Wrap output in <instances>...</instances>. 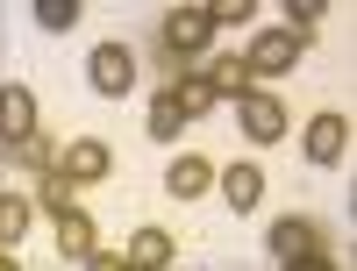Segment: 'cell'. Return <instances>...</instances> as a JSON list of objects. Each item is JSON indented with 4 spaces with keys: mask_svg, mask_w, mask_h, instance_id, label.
I'll use <instances>...</instances> for the list:
<instances>
[{
    "mask_svg": "<svg viewBox=\"0 0 357 271\" xmlns=\"http://www.w3.org/2000/svg\"><path fill=\"white\" fill-rule=\"evenodd\" d=\"M36 22L57 36V29H72V22H79V0H36Z\"/></svg>",
    "mask_w": 357,
    "mask_h": 271,
    "instance_id": "e0dca14e",
    "label": "cell"
},
{
    "mask_svg": "<svg viewBox=\"0 0 357 271\" xmlns=\"http://www.w3.org/2000/svg\"><path fill=\"white\" fill-rule=\"evenodd\" d=\"M286 271H336V257H321V250H314V257H301V264H286Z\"/></svg>",
    "mask_w": 357,
    "mask_h": 271,
    "instance_id": "603a6c76",
    "label": "cell"
},
{
    "mask_svg": "<svg viewBox=\"0 0 357 271\" xmlns=\"http://www.w3.org/2000/svg\"><path fill=\"white\" fill-rule=\"evenodd\" d=\"M301 50H307V36H293V29H264V36L243 50V65H250V79H286L293 65H301Z\"/></svg>",
    "mask_w": 357,
    "mask_h": 271,
    "instance_id": "7a4b0ae2",
    "label": "cell"
},
{
    "mask_svg": "<svg viewBox=\"0 0 357 271\" xmlns=\"http://www.w3.org/2000/svg\"><path fill=\"white\" fill-rule=\"evenodd\" d=\"M165 186H172V200H200L207 186H215V164H207V157H172Z\"/></svg>",
    "mask_w": 357,
    "mask_h": 271,
    "instance_id": "30bf717a",
    "label": "cell"
},
{
    "mask_svg": "<svg viewBox=\"0 0 357 271\" xmlns=\"http://www.w3.org/2000/svg\"><path fill=\"white\" fill-rule=\"evenodd\" d=\"M207 15H215V29H222V22H250L257 8H250V0H215V8H207Z\"/></svg>",
    "mask_w": 357,
    "mask_h": 271,
    "instance_id": "ffe728a7",
    "label": "cell"
},
{
    "mask_svg": "<svg viewBox=\"0 0 357 271\" xmlns=\"http://www.w3.org/2000/svg\"><path fill=\"white\" fill-rule=\"evenodd\" d=\"M36 136V93L29 86H0V143H29Z\"/></svg>",
    "mask_w": 357,
    "mask_h": 271,
    "instance_id": "52a82bcc",
    "label": "cell"
},
{
    "mask_svg": "<svg viewBox=\"0 0 357 271\" xmlns=\"http://www.w3.org/2000/svg\"><path fill=\"white\" fill-rule=\"evenodd\" d=\"M86 271H136L129 257H114V250H93V257H86Z\"/></svg>",
    "mask_w": 357,
    "mask_h": 271,
    "instance_id": "7402d4cb",
    "label": "cell"
},
{
    "mask_svg": "<svg viewBox=\"0 0 357 271\" xmlns=\"http://www.w3.org/2000/svg\"><path fill=\"white\" fill-rule=\"evenodd\" d=\"M129 264L136 271H165L172 264V229H136L129 235Z\"/></svg>",
    "mask_w": 357,
    "mask_h": 271,
    "instance_id": "7c38bea8",
    "label": "cell"
},
{
    "mask_svg": "<svg viewBox=\"0 0 357 271\" xmlns=\"http://www.w3.org/2000/svg\"><path fill=\"white\" fill-rule=\"evenodd\" d=\"M29 222H36V200H29V193H0V250L22 243Z\"/></svg>",
    "mask_w": 357,
    "mask_h": 271,
    "instance_id": "9a60e30c",
    "label": "cell"
},
{
    "mask_svg": "<svg viewBox=\"0 0 357 271\" xmlns=\"http://www.w3.org/2000/svg\"><path fill=\"white\" fill-rule=\"evenodd\" d=\"M314 22H321V0H293V36H307Z\"/></svg>",
    "mask_w": 357,
    "mask_h": 271,
    "instance_id": "44dd1931",
    "label": "cell"
},
{
    "mask_svg": "<svg viewBox=\"0 0 357 271\" xmlns=\"http://www.w3.org/2000/svg\"><path fill=\"white\" fill-rule=\"evenodd\" d=\"M207 43H215V15H207V8H172L165 15V72L172 65H186V57H200Z\"/></svg>",
    "mask_w": 357,
    "mask_h": 271,
    "instance_id": "6da1fadb",
    "label": "cell"
},
{
    "mask_svg": "<svg viewBox=\"0 0 357 271\" xmlns=\"http://www.w3.org/2000/svg\"><path fill=\"white\" fill-rule=\"evenodd\" d=\"M264 250H272L279 264H301V257H314V250H321V243H314V222H301V215L272 222V229H264Z\"/></svg>",
    "mask_w": 357,
    "mask_h": 271,
    "instance_id": "ba28073f",
    "label": "cell"
},
{
    "mask_svg": "<svg viewBox=\"0 0 357 271\" xmlns=\"http://www.w3.org/2000/svg\"><path fill=\"white\" fill-rule=\"evenodd\" d=\"M57 250H65V257H93V250H100V243H93V215L65 207V215H57Z\"/></svg>",
    "mask_w": 357,
    "mask_h": 271,
    "instance_id": "4fadbf2b",
    "label": "cell"
},
{
    "mask_svg": "<svg viewBox=\"0 0 357 271\" xmlns=\"http://www.w3.org/2000/svg\"><path fill=\"white\" fill-rule=\"evenodd\" d=\"M36 207H50V215H65V207H72V186L57 178V164L43 171V186H36Z\"/></svg>",
    "mask_w": 357,
    "mask_h": 271,
    "instance_id": "ac0fdd59",
    "label": "cell"
},
{
    "mask_svg": "<svg viewBox=\"0 0 357 271\" xmlns=\"http://www.w3.org/2000/svg\"><path fill=\"white\" fill-rule=\"evenodd\" d=\"M236 122H243L250 143H279L286 136V100H272L264 86H250V93H236Z\"/></svg>",
    "mask_w": 357,
    "mask_h": 271,
    "instance_id": "5b68a950",
    "label": "cell"
},
{
    "mask_svg": "<svg viewBox=\"0 0 357 271\" xmlns=\"http://www.w3.org/2000/svg\"><path fill=\"white\" fill-rule=\"evenodd\" d=\"M15 164H29V171H50V164H57V150H50L43 136H29V143H15Z\"/></svg>",
    "mask_w": 357,
    "mask_h": 271,
    "instance_id": "d6986e66",
    "label": "cell"
},
{
    "mask_svg": "<svg viewBox=\"0 0 357 271\" xmlns=\"http://www.w3.org/2000/svg\"><path fill=\"white\" fill-rule=\"evenodd\" d=\"M165 100L178 107V122H200V114H215V100H222V93H215L200 72H178V79L165 86Z\"/></svg>",
    "mask_w": 357,
    "mask_h": 271,
    "instance_id": "9c48e42d",
    "label": "cell"
},
{
    "mask_svg": "<svg viewBox=\"0 0 357 271\" xmlns=\"http://www.w3.org/2000/svg\"><path fill=\"white\" fill-rule=\"evenodd\" d=\"M301 150H307V164H321V171H336L343 164V150H350V122L329 107V114H314L307 122V136H301Z\"/></svg>",
    "mask_w": 357,
    "mask_h": 271,
    "instance_id": "8992f818",
    "label": "cell"
},
{
    "mask_svg": "<svg viewBox=\"0 0 357 271\" xmlns=\"http://www.w3.org/2000/svg\"><path fill=\"white\" fill-rule=\"evenodd\" d=\"M0 271H22V264H15V257H8V250H0Z\"/></svg>",
    "mask_w": 357,
    "mask_h": 271,
    "instance_id": "cb8c5ba5",
    "label": "cell"
},
{
    "mask_svg": "<svg viewBox=\"0 0 357 271\" xmlns=\"http://www.w3.org/2000/svg\"><path fill=\"white\" fill-rule=\"evenodd\" d=\"M143 129H151V143H178V129H186V122H178V107H172V100H158L151 114H143Z\"/></svg>",
    "mask_w": 357,
    "mask_h": 271,
    "instance_id": "2e32d148",
    "label": "cell"
},
{
    "mask_svg": "<svg viewBox=\"0 0 357 271\" xmlns=\"http://www.w3.org/2000/svg\"><path fill=\"white\" fill-rule=\"evenodd\" d=\"M107 171H114V150L100 136H79V143L57 150V178H65V186H93V178H107Z\"/></svg>",
    "mask_w": 357,
    "mask_h": 271,
    "instance_id": "277c9868",
    "label": "cell"
},
{
    "mask_svg": "<svg viewBox=\"0 0 357 271\" xmlns=\"http://www.w3.org/2000/svg\"><path fill=\"white\" fill-rule=\"evenodd\" d=\"M86 86H93L100 100H122L136 86V57L122 43H93V57H86Z\"/></svg>",
    "mask_w": 357,
    "mask_h": 271,
    "instance_id": "3957f363",
    "label": "cell"
},
{
    "mask_svg": "<svg viewBox=\"0 0 357 271\" xmlns=\"http://www.w3.org/2000/svg\"><path fill=\"white\" fill-rule=\"evenodd\" d=\"M200 79L215 86V93H229V100H236V93H250V65H243V50H229V57H215V65H207Z\"/></svg>",
    "mask_w": 357,
    "mask_h": 271,
    "instance_id": "5bb4252c",
    "label": "cell"
},
{
    "mask_svg": "<svg viewBox=\"0 0 357 271\" xmlns=\"http://www.w3.org/2000/svg\"><path fill=\"white\" fill-rule=\"evenodd\" d=\"M222 193H229L236 215H250V207L264 200V171H257V164H229V171H222Z\"/></svg>",
    "mask_w": 357,
    "mask_h": 271,
    "instance_id": "8fae6325",
    "label": "cell"
}]
</instances>
